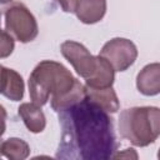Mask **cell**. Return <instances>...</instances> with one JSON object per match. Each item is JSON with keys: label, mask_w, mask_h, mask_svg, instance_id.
Masks as SVG:
<instances>
[{"label": "cell", "mask_w": 160, "mask_h": 160, "mask_svg": "<svg viewBox=\"0 0 160 160\" xmlns=\"http://www.w3.org/2000/svg\"><path fill=\"white\" fill-rule=\"evenodd\" d=\"M86 98L61 111L62 138L58 158L106 160L116 149L112 119Z\"/></svg>", "instance_id": "6da1fadb"}, {"label": "cell", "mask_w": 160, "mask_h": 160, "mask_svg": "<svg viewBox=\"0 0 160 160\" xmlns=\"http://www.w3.org/2000/svg\"><path fill=\"white\" fill-rule=\"evenodd\" d=\"M78 79L72 76L62 64L44 60L40 61L29 76V94L32 102L42 106L58 101L68 95L76 85Z\"/></svg>", "instance_id": "7a4b0ae2"}, {"label": "cell", "mask_w": 160, "mask_h": 160, "mask_svg": "<svg viewBox=\"0 0 160 160\" xmlns=\"http://www.w3.org/2000/svg\"><path fill=\"white\" fill-rule=\"evenodd\" d=\"M120 135L135 146H148L160 136V109L156 106H134L121 111Z\"/></svg>", "instance_id": "3957f363"}, {"label": "cell", "mask_w": 160, "mask_h": 160, "mask_svg": "<svg viewBox=\"0 0 160 160\" xmlns=\"http://www.w3.org/2000/svg\"><path fill=\"white\" fill-rule=\"evenodd\" d=\"M5 30L20 42L32 41L39 32L38 22L31 11L21 2H12L5 9Z\"/></svg>", "instance_id": "277c9868"}, {"label": "cell", "mask_w": 160, "mask_h": 160, "mask_svg": "<svg viewBox=\"0 0 160 160\" xmlns=\"http://www.w3.org/2000/svg\"><path fill=\"white\" fill-rule=\"evenodd\" d=\"M60 51L62 56L71 64L78 75L84 78L85 81L92 79L96 75L100 64V56L91 55L82 44L68 40L61 44Z\"/></svg>", "instance_id": "5b68a950"}, {"label": "cell", "mask_w": 160, "mask_h": 160, "mask_svg": "<svg viewBox=\"0 0 160 160\" xmlns=\"http://www.w3.org/2000/svg\"><path fill=\"white\" fill-rule=\"evenodd\" d=\"M99 55L105 58L115 71H125L135 62L138 49L129 39L114 38L104 44Z\"/></svg>", "instance_id": "8992f818"}, {"label": "cell", "mask_w": 160, "mask_h": 160, "mask_svg": "<svg viewBox=\"0 0 160 160\" xmlns=\"http://www.w3.org/2000/svg\"><path fill=\"white\" fill-rule=\"evenodd\" d=\"M136 88L145 96L160 94V62L148 64L139 71Z\"/></svg>", "instance_id": "52a82bcc"}, {"label": "cell", "mask_w": 160, "mask_h": 160, "mask_svg": "<svg viewBox=\"0 0 160 160\" xmlns=\"http://www.w3.org/2000/svg\"><path fill=\"white\" fill-rule=\"evenodd\" d=\"M86 99L91 101L92 104L98 105L102 110L108 112H116L120 108V102L118 99V95L112 86L108 88H90L86 86Z\"/></svg>", "instance_id": "ba28073f"}, {"label": "cell", "mask_w": 160, "mask_h": 160, "mask_svg": "<svg viewBox=\"0 0 160 160\" xmlns=\"http://www.w3.org/2000/svg\"><path fill=\"white\" fill-rule=\"evenodd\" d=\"M24 80L19 72L1 66V94L11 101H20L24 98Z\"/></svg>", "instance_id": "9c48e42d"}, {"label": "cell", "mask_w": 160, "mask_h": 160, "mask_svg": "<svg viewBox=\"0 0 160 160\" xmlns=\"http://www.w3.org/2000/svg\"><path fill=\"white\" fill-rule=\"evenodd\" d=\"M18 112L29 131L34 134L44 131L46 126V119L40 105L35 102H22L19 106Z\"/></svg>", "instance_id": "30bf717a"}, {"label": "cell", "mask_w": 160, "mask_h": 160, "mask_svg": "<svg viewBox=\"0 0 160 160\" xmlns=\"http://www.w3.org/2000/svg\"><path fill=\"white\" fill-rule=\"evenodd\" d=\"M106 12V0H79L75 14L84 24L100 21Z\"/></svg>", "instance_id": "8fae6325"}, {"label": "cell", "mask_w": 160, "mask_h": 160, "mask_svg": "<svg viewBox=\"0 0 160 160\" xmlns=\"http://www.w3.org/2000/svg\"><path fill=\"white\" fill-rule=\"evenodd\" d=\"M0 151L10 160H24L30 155V146L19 138H9L1 142Z\"/></svg>", "instance_id": "7c38bea8"}, {"label": "cell", "mask_w": 160, "mask_h": 160, "mask_svg": "<svg viewBox=\"0 0 160 160\" xmlns=\"http://www.w3.org/2000/svg\"><path fill=\"white\" fill-rule=\"evenodd\" d=\"M114 80H115L114 68L110 65V62L105 58L100 56V64H99L96 75L92 79L86 80L85 85L90 88H108V86H112Z\"/></svg>", "instance_id": "4fadbf2b"}, {"label": "cell", "mask_w": 160, "mask_h": 160, "mask_svg": "<svg viewBox=\"0 0 160 160\" xmlns=\"http://www.w3.org/2000/svg\"><path fill=\"white\" fill-rule=\"evenodd\" d=\"M14 50V36L10 35L6 30L1 31V50H0V56L1 59L8 58Z\"/></svg>", "instance_id": "5bb4252c"}, {"label": "cell", "mask_w": 160, "mask_h": 160, "mask_svg": "<svg viewBox=\"0 0 160 160\" xmlns=\"http://www.w3.org/2000/svg\"><path fill=\"white\" fill-rule=\"evenodd\" d=\"M65 12H75L79 0H55Z\"/></svg>", "instance_id": "9a60e30c"}, {"label": "cell", "mask_w": 160, "mask_h": 160, "mask_svg": "<svg viewBox=\"0 0 160 160\" xmlns=\"http://www.w3.org/2000/svg\"><path fill=\"white\" fill-rule=\"evenodd\" d=\"M11 0H1V4H6V2H10Z\"/></svg>", "instance_id": "2e32d148"}, {"label": "cell", "mask_w": 160, "mask_h": 160, "mask_svg": "<svg viewBox=\"0 0 160 160\" xmlns=\"http://www.w3.org/2000/svg\"><path fill=\"white\" fill-rule=\"evenodd\" d=\"M158 158L160 159V149H159V151H158Z\"/></svg>", "instance_id": "e0dca14e"}]
</instances>
